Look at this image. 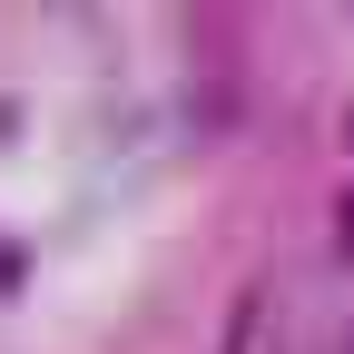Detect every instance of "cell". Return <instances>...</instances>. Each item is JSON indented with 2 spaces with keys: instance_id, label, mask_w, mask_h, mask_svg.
<instances>
[{
  "instance_id": "cell-1",
  "label": "cell",
  "mask_w": 354,
  "mask_h": 354,
  "mask_svg": "<svg viewBox=\"0 0 354 354\" xmlns=\"http://www.w3.org/2000/svg\"><path fill=\"white\" fill-rule=\"evenodd\" d=\"M335 227H344V246H354V197H344V216H335Z\"/></svg>"
},
{
  "instance_id": "cell-2",
  "label": "cell",
  "mask_w": 354,
  "mask_h": 354,
  "mask_svg": "<svg viewBox=\"0 0 354 354\" xmlns=\"http://www.w3.org/2000/svg\"><path fill=\"white\" fill-rule=\"evenodd\" d=\"M344 354H354V335H344Z\"/></svg>"
}]
</instances>
